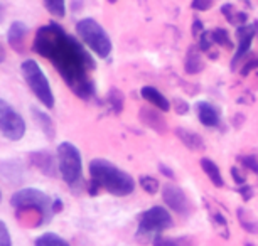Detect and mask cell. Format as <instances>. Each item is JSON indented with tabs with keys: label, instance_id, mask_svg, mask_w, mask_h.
I'll return each mask as SVG.
<instances>
[{
	"label": "cell",
	"instance_id": "obj_18",
	"mask_svg": "<svg viewBox=\"0 0 258 246\" xmlns=\"http://www.w3.org/2000/svg\"><path fill=\"white\" fill-rule=\"evenodd\" d=\"M176 135L181 138V142L184 143V145H186L187 148H191V150H203L204 148L203 138L199 137L198 133L189 132V130H184V128H177Z\"/></svg>",
	"mask_w": 258,
	"mask_h": 246
},
{
	"label": "cell",
	"instance_id": "obj_33",
	"mask_svg": "<svg viewBox=\"0 0 258 246\" xmlns=\"http://www.w3.org/2000/svg\"><path fill=\"white\" fill-rule=\"evenodd\" d=\"M159 169H160V171L164 172V176H167V177H174V172L170 171V169H167V167H165V166H159Z\"/></svg>",
	"mask_w": 258,
	"mask_h": 246
},
{
	"label": "cell",
	"instance_id": "obj_7",
	"mask_svg": "<svg viewBox=\"0 0 258 246\" xmlns=\"http://www.w3.org/2000/svg\"><path fill=\"white\" fill-rule=\"evenodd\" d=\"M21 73L26 79L27 86L31 88L34 96L44 105L46 108L54 107V93L51 90V85L47 81V76L44 74L42 67L34 59H27L21 64Z\"/></svg>",
	"mask_w": 258,
	"mask_h": 246
},
{
	"label": "cell",
	"instance_id": "obj_1",
	"mask_svg": "<svg viewBox=\"0 0 258 246\" xmlns=\"http://www.w3.org/2000/svg\"><path fill=\"white\" fill-rule=\"evenodd\" d=\"M34 51L52 62L76 96L83 100L93 98L95 86L90 78V71L95 69L93 57L59 24L52 22L37 29Z\"/></svg>",
	"mask_w": 258,
	"mask_h": 246
},
{
	"label": "cell",
	"instance_id": "obj_22",
	"mask_svg": "<svg viewBox=\"0 0 258 246\" xmlns=\"http://www.w3.org/2000/svg\"><path fill=\"white\" fill-rule=\"evenodd\" d=\"M51 16L62 19L66 16V0H42Z\"/></svg>",
	"mask_w": 258,
	"mask_h": 246
},
{
	"label": "cell",
	"instance_id": "obj_29",
	"mask_svg": "<svg viewBox=\"0 0 258 246\" xmlns=\"http://www.w3.org/2000/svg\"><path fill=\"white\" fill-rule=\"evenodd\" d=\"M213 36L211 32H203L201 34V39H199V51H208L209 47L213 44Z\"/></svg>",
	"mask_w": 258,
	"mask_h": 246
},
{
	"label": "cell",
	"instance_id": "obj_27",
	"mask_svg": "<svg viewBox=\"0 0 258 246\" xmlns=\"http://www.w3.org/2000/svg\"><path fill=\"white\" fill-rule=\"evenodd\" d=\"M0 246H12L11 233H9L7 224L2 219H0Z\"/></svg>",
	"mask_w": 258,
	"mask_h": 246
},
{
	"label": "cell",
	"instance_id": "obj_32",
	"mask_svg": "<svg viewBox=\"0 0 258 246\" xmlns=\"http://www.w3.org/2000/svg\"><path fill=\"white\" fill-rule=\"evenodd\" d=\"M231 172H233V177H235V181L238 182V184H243V182H245V177L238 176V169H231Z\"/></svg>",
	"mask_w": 258,
	"mask_h": 246
},
{
	"label": "cell",
	"instance_id": "obj_3",
	"mask_svg": "<svg viewBox=\"0 0 258 246\" xmlns=\"http://www.w3.org/2000/svg\"><path fill=\"white\" fill-rule=\"evenodd\" d=\"M11 204L17 211V214L34 216L36 226L46 224L52 218V214L61 209L59 201H52L46 192L34 189V187H26V189L17 191L12 196Z\"/></svg>",
	"mask_w": 258,
	"mask_h": 246
},
{
	"label": "cell",
	"instance_id": "obj_15",
	"mask_svg": "<svg viewBox=\"0 0 258 246\" xmlns=\"http://www.w3.org/2000/svg\"><path fill=\"white\" fill-rule=\"evenodd\" d=\"M204 62L201 59V54H199V47L192 46L189 47L187 56H186V62H184V69H186L187 74H196L199 71H203Z\"/></svg>",
	"mask_w": 258,
	"mask_h": 246
},
{
	"label": "cell",
	"instance_id": "obj_5",
	"mask_svg": "<svg viewBox=\"0 0 258 246\" xmlns=\"http://www.w3.org/2000/svg\"><path fill=\"white\" fill-rule=\"evenodd\" d=\"M57 171H59L62 181L68 186L76 189L83 181V160L81 153L76 145L71 142H62L57 147Z\"/></svg>",
	"mask_w": 258,
	"mask_h": 246
},
{
	"label": "cell",
	"instance_id": "obj_34",
	"mask_svg": "<svg viewBox=\"0 0 258 246\" xmlns=\"http://www.w3.org/2000/svg\"><path fill=\"white\" fill-rule=\"evenodd\" d=\"M6 61V49H4V46L0 44V62Z\"/></svg>",
	"mask_w": 258,
	"mask_h": 246
},
{
	"label": "cell",
	"instance_id": "obj_9",
	"mask_svg": "<svg viewBox=\"0 0 258 246\" xmlns=\"http://www.w3.org/2000/svg\"><path fill=\"white\" fill-rule=\"evenodd\" d=\"M162 197H164V202L174 211V213H177L181 216H189L192 213L191 201H189L186 192H184L179 186L167 184L162 189Z\"/></svg>",
	"mask_w": 258,
	"mask_h": 246
},
{
	"label": "cell",
	"instance_id": "obj_31",
	"mask_svg": "<svg viewBox=\"0 0 258 246\" xmlns=\"http://www.w3.org/2000/svg\"><path fill=\"white\" fill-rule=\"evenodd\" d=\"M174 103L176 105H179V107H174V110H176L177 113H187V110H189V107H187V103H184V101H181V100H174Z\"/></svg>",
	"mask_w": 258,
	"mask_h": 246
},
{
	"label": "cell",
	"instance_id": "obj_20",
	"mask_svg": "<svg viewBox=\"0 0 258 246\" xmlns=\"http://www.w3.org/2000/svg\"><path fill=\"white\" fill-rule=\"evenodd\" d=\"M221 12H223V16H225L228 21H230V24H233V26H240V27L245 26L246 14L236 11V9L231 6V4H226V6H223L221 7Z\"/></svg>",
	"mask_w": 258,
	"mask_h": 246
},
{
	"label": "cell",
	"instance_id": "obj_24",
	"mask_svg": "<svg viewBox=\"0 0 258 246\" xmlns=\"http://www.w3.org/2000/svg\"><path fill=\"white\" fill-rule=\"evenodd\" d=\"M152 244L154 246H191V241L186 238H165V236H159Z\"/></svg>",
	"mask_w": 258,
	"mask_h": 246
},
{
	"label": "cell",
	"instance_id": "obj_35",
	"mask_svg": "<svg viewBox=\"0 0 258 246\" xmlns=\"http://www.w3.org/2000/svg\"><path fill=\"white\" fill-rule=\"evenodd\" d=\"M4 17H6V9H4V6L0 4V22L4 21Z\"/></svg>",
	"mask_w": 258,
	"mask_h": 246
},
{
	"label": "cell",
	"instance_id": "obj_37",
	"mask_svg": "<svg viewBox=\"0 0 258 246\" xmlns=\"http://www.w3.org/2000/svg\"><path fill=\"white\" fill-rule=\"evenodd\" d=\"M108 2H111V4H115V2H116V0H108Z\"/></svg>",
	"mask_w": 258,
	"mask_h": 246
},
{
	"label": "cell",
	"instance_id": "obj_28",
	"mask_svg": "<svg viewBox=\"0 0 258 246\" xmlns=\"http://www.w3.org/2000/svg\"><path fill=\"white\" fill-rule=\"evenodd\" d=\"M110 103L113 105V108L115 110H121V107H123V96H121L120 91H116V90H111V93H110Z\"/></svg>",
	"mask_w": 258,
	"mask_h": 246
},
{
	"label": "cell",
	"instance_id": "obj_17",
	"mask_svg": "<svg viewBox=\"0 0 258 246\" xmlns=\"http://www.w3.org/2000/svg\"><path fill=\"white\" fill-rule=\"evenodd\" d=\"M201 167L204 174L208 176V179L213 182L216 187H223L225 186V181H223V176H221V171L220 167L214 163L211 158H201Z\"/></svg>",
	"mask_w": 258,
	"mask_h": 246
},
{
	"label": "cell",
	"instance_id": "obj_10",
	"mask_svg": "<svg viewBox=\"0 0 258 246\" xmlns=\"http://www.w3.org/2000/svg\"><path fill=\"white\" fill-rule=\"evenodd\" d=\"M27 36V26L24 22H12V26L7 31V41L11 44L12 49H16L17 52H21L24 49V41Z\"/></svg>",
	"mask_w": 258,
	"mask_h": 246
},
{
	"label": "cell",
	"instance_id": "obj_25",
	"mask_svg": "<svg viewBox=\"0 0 258 246\" xmlns=\"http://www.w3.org/2000/svg\"><path fill=\"white\" fill-rule=\"evenodd\" d=\"M213 36V41L216 42V44H220L223 47H230L233 46V42L230 41V36H228V32L225 31V29H214V31L211 32Z\"/></svg>",
	"mask_w": 258,
	"mask_h": 246
},
{
	"label": "cell",
	"instance_id": "obj_13",
	"mask_svg": "<svg viewBox=\"0 0 258 246\" xmlns=\"http://www.w3.org/2000/svg\"><path fill=\"white\" fill-rule=\"evenodd\" d=\"M198 117L201 120V123L206 125V127H216L220 123V115H218L216 108L211 103H208V101L198 103Z\"/></svg>",
	"mask_w": 258,
	"mask_h": 246
},
{
	"label": "cell",
	"instance_id": "obj_4",
	"mask_svg": "<svg viewBox=\"0 0 258 246\" xmlns=\"http://www.w3.org/2000/svg\"><path fill=\"white\" fill-rule=\"evenodd\" d=\"M170 226H172V216L169 214V211L162 206H154L140 216L137 239L140 243H154Z\"/></svg>",
	"mask_w": 258,
	"mask_h": 246
},
{
	"label": "cell",
	"instance_id": "obj_16",
	"mask_svg": "<svg viewBox=\"0 0 258 246\" xmlns=\"http://www.w3.org/2000/svg\"><path fill=\"white\" fill-rule=\"evenodd\" d=\"M32 158H34V160H32L34 166H36L37 169H41L46 176H54V174H56L57 160L54 162V158H52V155H49V153L39 152V153H34Z\"/></svg>",
	"mask_w": 258,
	"mask_h": 246
},
{
	"label": "cell",
	"instance_id": "obj_21",
	"mask_svg": "<svg viewBox=\"0 0 258 246\" xmlns=\"http://www.w3.org/2000/svg\"><path fill=\"white\" fill-rule=\"evenodd\" d=\"M34 246H71L64 238L56 233H44L34 241Z\"/></svg>",
	"mask_w": 258,
	"mask_h": 246
},
{
	"label": "cell",
	"instance_id": "obj_11",
	"mask_svg": "<svg viewBox=\"0 0 258 246\" xmlns=\"http://www.w3.org/2000/svg\"><path fill=\"white\" fill-rule=\"evenodd\" d=\"M253 34H255V29L251 26H241L238 29L236 36H238V51L235 54V59H233V64L246 54L250 51V46H251V41H253Z\"/></svg>",
	"mask_w": 258,
	"mask_h": 246
},
{
	"label": "cell",
	"instance_id": "obj_19",
	"mask_svg": "<svg viewBox=\"0 0 258 246\" xmlns=\"http://www.w3.org/2000/svg\"><path fill=\"white\" fill-rule=\"evenodd\" d=\"M32 115H34V118H36V122L41 125V128H42V132L46 133V137L47 138H54L56 130H54V125H52V122H51V118L47 117L44 112L36 110V108H32Z\"/></svg>",
	"mask_w": 258,
	"mask_h": 246
},
{
	"label": "cell",
	"instance_id": "obj_14",
	"mask_svg": "<svg viewBox=\"0 0 258 246\" xmlns=\"http://www.w3.org/2000/svg\"><path fill=\"white\" fill-rule=\"evenodd\" d=\"M140 118H142V122L147 125V127H150L159 133H164L165 128H167L165 120L160 117L159 112H154V110H140Z\"/></svg>",
	"mask_w": 258,
	"mask_h": 246
},
{
	"label": "cell",
	"instance_id": "obj_30",
	"mask_svg": "<svg viewBox=\"0 0 258 246\" xmlns=\"http://www.w3.org/2000/svg\"><path fill=\"white\" fill-rule=\"evenodd\" d=\"M214 0H192V9L194 11H199V12H204V11H209L213 7Z\"/></svg>",
	"mask_w": 258,
	"mask_h": 246
},
{
	"label": "cell",
	"instance_id": "obj_2",
	"mask_svg": "<svg viewBox=\"0 0 258 246\" xmlns=\"http://www.w3.org/2000/svg\"><path fill=\"white\" fill-rule=\"evenodd\" d=\"M90 176L93 187L90 192L93 194H96L98 189H105L110 194L123 197L132 194L135 189L134 177L105 158H95L90 162Z\"/></svg>",
	"mask_w": 258,
	"mask_h": 246
},
{
	"label": "cell",
	"instance_id": "obj_12",
	"mask_svg": "<svg viewBox=\"0 0 258 246\" xmlns=\"http://www.w3.org/2000/svg\"><path fill=\"white\" fill-rule=\"evenodd\" d=\"M140 93H142L144 100H147L150 105H154L160 112H169L170 110V103L167 101V98H165L159 90H155L154 86H144Z\"/></svg>",
	"mask_w": 258,
	"mask_h": 246
},
{
	"label": "cell",
	"instance_id": "obj_26",
	"mask_svg": "<svg viewBox=\"0 0 258 246\" xmlns=\"http://www.w3.org/2000/svg\"><path fill=\"white\" fill-rule=\"evenodd\" d=\"M140 186H142V189L145 192H149V194H155V192H159V181L154 179V177H150V176L140 177Z\"/></svg>",
	"mask_w": 258,
	"mask_h": 246
},
{
	"label": "cell",
	"instance_id": "obj_23",
	"mask_svg": "<svg viewBox=\"0 0 258 246\" xmlns=\"http://www.w3.org/2000/svg\"><path fill=\"white\" fill-rule=\"evenodd\" d=\"M238 218H240V223L246 231L258 233V223L253 219V216L250 213H246V211H243V209H238Z\"/></svg>",
	"mask_w": 258,
	"mask_h": 246
},
{
	"label": "cell",
	"instance_id": "obj_8",
	"mask_svg": "<svg viewBox=\"0 0 258 246\" xmlns=\"http://www.w3.org/2000/svg\"><path fill=\"white\" fill-rule=\"evenodd\" d=\"M0 132L12 142H17L26 135V122L21 113L4 98H0Z\"/></svg>",
	"mask_w": 258,
	"mask_h": 246
},
{
	"label": "cell",
	"instance_id": "obj_36",
	"mask_svg": "<svg viewBox=\"0 0 258 246\" xmlns=\"http://www.w3.org/2000/svg\"><path fill=\"white\" fill-rule=\"evenodd\" d=\"M0 202H2V191H0Z\"/></svg>",
	"mask_w": 258,
	"mask_h": 246
},
{
	"label": "cell",
	"instance_id": "obj_6",
	"mask_svg": "<svg viewBox=\"0 0 258 246\" xmlns=\"http://www.w3.org/2000/svg\"><path fill=\"white\" fill-rule=\"evenodd\" d=\"M78 37L88 46L90 51H93L98 57H108L113 46H111V39L106 34V31L100 26L93 19H81L76 24Z\"/></svg>",
	"mask_w": 258,
	"mask_h": 246
}]
</instances>
